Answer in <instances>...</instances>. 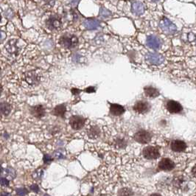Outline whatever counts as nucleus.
<instances>
[{"instance_id": "4", "label": "nucleus", "mask_w": 196, "mask_h": 196, "mask_svg": "<svg viewBox=\"0 0 196 196\" xmlns=\"http://www.w3.org/2000/svg\"><path fill=\"white\" fill-rule=\"evenodd\" d=\"M134 139L136 142L140 144L149 143L152 139V135L149 131L146 130H139L135 133Z\"/></svg>"}, {"instance_id": "11", "label": "nucleus", "mask_w": 196, "mask_h": 196, "mask_svg": "<svg viewBox=\"0 0 196 196\" xmlns=\"http://www.w3.org/2000/svg\"><path fill=\"white\" fill-rule=\"evenodd\" d=\"M166 108L170 114H179L183 111V107L179 102L175 100H169L166 104Z\"/></svg>"}, {"instance_id": "10", "label": "nucleus", "mask_w": 196, "mask_h": 196, "mask_svg": "<svg viewBox=\"0 0 196 196\" xmlns=\"http://www.w3.org/2000/svg\"><path fill=\"white\" fill-rule=\"evenodd\" d=\"M134 111L138 114H146L150 110V105L148 102L140 100L136 102L134 106Z\"/></svg>"}, {"instance_id": "43", "label": "nucleus", "mask_w": 196, "mask_h": 196, "mask_svg": "<svg viewBox=\"0 0 196 196\" xmlns=\"http://www.w3.org/2000/svg\"><path fill=\"white\" fill-rule=\"evenodd\" d=\"M2 20V16H1V13H0V21H1Z\"/></svg>"}, {"instance_id": "13", "label": "nucleus", "mask_w": 196, "mask_h": 196, "mask_svg": "<svg viewBox=\"0 0 196 196\" xmlns=\"http://www.w3.org/2000/svg\"><path fill=\"white\" fill-rule=\"evenodd\" d=\"M175 167V163L168 158H164L159 162V168L164 171H171Z\"/></svg>"}, {"instance_id": "21", "label": "nucleus", "mask_w": 196, "mask_h": 196, "mask_svg": "<svg viewBox=\"0 0 196 196\" xmlns=\"http://www.w3.org/2000/svg\"><path fill=\"white\" fill-rule=\"evenodd\" d=\"M11 106L8 103L1 102L0 103V116H7L11 112Z\"/></svg>"}, {"instance_id": "19", "label": "nucleus", "mask_w": 196, "mask_h": 196, "mask_svg": "<svg viewBox=\"0 0 196 196\" xmlns=\"http://www.w3.org/2000/svg\"><path fill=\"white\" fill-rule=\"evenodd\" d=\"M66 112V106H65V104H60L53 108L52 111V114L56 116H60L61 118H64Z\"/></svg>"}, {"instance_id": "41", "label": "nucleus", "mask_w": 196, "mask_h": 196, "mask_svg": "<svg viewBox=\"0 0 196 196\" xmlns=\"http://www.w3.org/2000/svg\"><path fill=\"white\" fill-rule=\"evenodd\" d=\"M2 171H3V168L2 167L1 164H0V175H1L2 173Z\"/></svg>"}, {"instance_id": "27", "label": "nucleus", "mask_w": 196, "mask_h": 196, "mask_svg": "<svg viewBox=\"0 0 196 196\" xmlns=\"http://www.w3.org/2000/svg\"><path fill=\"white\" fill-rule=\"evenodd\" d=\"M111 15L110 11H108V10L106 8H101L100 10V16H102L103 18H107Z\"/></svg>"}, {"instance_id": "33", "label": "nucleus", "mask_w": 196, "mask_h": 196, "mask_svg": "<svg viewBox=\"0 0 196 196\" xmlns=\"http://www.w3.org/2000/svg\"><path fill=\"white\" fill-rule=\"evenodd\" d=\"M30 189L35 193H39V187L37 185H33L30 186Z\"/></svg>"}, {"instance_id": "44", "label": "nucleus", "mask_w": 196, "mask_h": 196, "mask_svg": "<svg viewBox=\"0 0 196 196\" xmlns=\"http://www.w3.org/2000/svg\"><path fill=\"white\" fill-rule=\"evenodd\" d=\"M44 196H49V195H44Z\"/></svg>"}, {"instance_id": "32", "label": "nucleus", "mask_w": 196, "mask_h": 196, "mask_svg": "<svg viewBox=\"0 0 196 196\" xmlns=\"http://www.w3.org/2000/svg\"><path fill=\"white\" fill-rule=\"evenodd\" d=\"M35 178H36V179H40L43 175V170H37V171L35 172Z\"/></svg>"}, {"instance_id": "1", "label": "nucleus", "mask_w": 196, "mask_h": 196, "mask_svg": "<svg viewBox=\"0 0 196 196\" xmlns=\"http://www.w3.org/2000/svg\"><path fill=\"white\" fill-rule=\"evenodd\" d=\"M78 39L75 35L65 34L61 37L60 43L65 49L75 48L78 45Z\"/></svg>"}, {"instance_id": "20", "label": "nucleus", "mask_w": 196, "mask_h": 196, "mask_svg": "<svg viewBox=\"0 0 196 196\" xmlns=\"http://www.w3.org/2000/svg\"><path fill=\"white\" fill-rule=\"evenodd\" d=\"M131 11L136 16H141L144 12V6L140 2H134L132 3Z\"/></svg>"}, {"instance_id": "26", "label": "nucleus", "mask_w": 196, "mask_h": 196, "mask_svg": "<svg viewBox=\"0 0 196 196\" xmlns=\"http://www.w3.org/2000/svg\"><path fill=\"white\" fill-rule=\"evenodd\" d=\"M16 193L19 196H25L28 193V191L25 188H19L16 189Z\"/></svg>"}, {"instance_id": "6", "label": "nucleus", "mask_w": 196, "mask_h": 196, "mask_svg": "<svg viewBox=\"0 0 196 196\" xmlns=\"http://www.w3.org/2000/svg\"><path fill=\"white\" fill-rule=\"evenodd\" d=\"M160 27L164 33L167 34H173L176 31V26L171 21L164 17L160 22Z\"/></svg>"}, {"instance_id": "34", "label": "nucleus", "mask_w": 196, "mask_h": 196, "mask_svg": "<svg viewBox=\"0 0 196 196\" xmlns=\"http://www.w3.org/2000/svg\"><path fill=\"white\" fill-rule=\"evenodd\" d=\"M55 158L58 159H63V158L64 157V155H63V153H61V152H56V153H55Z\"/></svg>"}, {"instance_id": "38", "label": "nucleus", "mask_w": 196, "mask_h": 196, "mask_svg": "<svg viewBox=\"0 0 196 196\" xmlns=\"http://www.w3.org/2000/svg\"><path fill=\"white\" fill-rule=\"evenodd\" d=\"M192 173H193V175L194 177H195V166H194L193 168V170H192Z\"/></svg>"}, {"instance_id": "15", "label": "nucleus", "mask_w": 196, "mask_h": 196, "mask_svg": "<svg viewBox=\"0 0 196 196\" xmlns=\"http://www.w3.org/2000/svg\"><path fill=\"white\" fill-rule=\"evenodd\" d=\"M30 114L35 118L41 119L45 115V108L42 105H37L30 108Z\"/></svg>"}, {"instance_id": "40", "label": "nucleus", "mask_w": 196, "mask_h": 196, "mask_svg": "<svg viewBox=\"0 0 196 196\" xmlns=\"http://www.w3.org/2000/svg\"><path fill=\"white\" fill-rule=\"evenodd\" d=\"M2 90H3L2 86V85L0 84V96H1V94H2Z\"/></svg>"}, {"instance_id": "42", "label": "nucleus", "mask_w": 196, "mask_h": 196, "mask_svg": "<svg viewBox=\"0 0 196 196\" xmlns=\"http://www.w3.org/2000/svg\"><path fill=\"white\" fill-rule=\"evenodd\" d=\"M1 75H2V69L0 68V78H1Z\"/></svg>"}, {"instance_id": "31", "label": "nucleus", "mask_w": 196, "mask_h": 196, "mask_svg": "<svg viewBox=\"0 0 196 196\" xmlns=\"http://www.w3.org/2000/svg\"><path fill=\"white\" fill-rule=\"evenodd\" d=\"M7 37V34H6L5 32H4L3 30H0V41H2L5 40Z\"/></svg>"}, {"instance_id": "18", "label": "nucleus", "mask_w": 196, "mask_h": 196, "mask_svg": "<svg viewBox=\"0 0 196 196\" xmlns=\"http://www.w3.org/2000/svg\"><path fill=\"white\" fill-rule=\"evenodd\" d=\"M100 21L97 19H89L84 21V26L86 27L87 30H97L100 27Z\"/></svg>"}, {"instance_id": "23", "label": "nucleus", "mask_w": 196, "mask_h": 196, "mask_svg": "<svg viewBox=\"0 0 196 196\" xmlns=\"http://www.w3.org/2000/svg\"><path fill=\"white\" fill-rule=\"evenodd\" d=\"M2 174H3L5 176V178H6L7 179H13L16 177V171L12 167H7L6 170H3Z\"/></svg>"}, {"instance_id": "39", "label": "nucleus", "mask_w": 196, "mask_h": 196, "mask_svg": "<svg viewBox=\"0 0 196 196\" xmlns=\"http://www.w3.org/2000/svg\"><path fill=\"white\" fill-rule=\"evenodd\" d=\"M150 196H162V195L159 193H153V194H151Z\"/></svg>"}, {"instance_id": "17", "label": "nucleus", "mask_w": 196, "mask_h": 196, "mask_svg": "<svg viewBox=\"0 0 196 196\" xmlns=\"http://www.w3.org/2000/svg\"><path fill=\"white\" fill-rule=\"evenodd\" d=\"M144 92L146 96L150 98H157V97H159L160 94L159 91L156 88H155V87H153L152 86H148L144 87Z\"/></svg>"}, {"instance_id": "29", "label": "nucleus", "mask_w": 196, "mask_h": 196, "mask_svg": "<svg viewBox=\"0 0 196 196\" xmlns=\"http://www.w3.org/2000/svg\"><path fill=\"white\" fill-rule=\"evenodd\" d=\"M5 14L6 17H7L8 19H11V18L14 16V13H13V11H12V10L8 9L7 11V12H5Z\"/></svg>"}, {"instance_id": "7", "label": "nucleus", "mask_w": 196, "mask_h": 196, "mask_svg": "<svg viewBox=\"0 0 196 196\" xmlns=\"http://www.w3.org/2000/svg\"><path fill=\"white\" fill-rule=\"evenodd\" d=\"M61 19L58 15H52L46 21L47 27L51 30L59 29L61 27Z\"/></svg>"}, {"instance_id": "22", "label": "nucleus", "mask_w": 196, "mask_h": 196, "mask_svg": "<svg viewBox=\"0 0 196 196\" xmlns=\"http://www.w3.org/2000/svg\"><path fill=\"white\" fill-rule=\"evenodd\" d=\"M100 129L98 126L92 125L87 130V134L91 139H97L100 135Z\"/></svg>"}, {"instance_id": "24", "label": "nucleus", "mask_w": 196, "mask_h": 196, "mask_svg": "<svg viewBox=\"0 0 196 196\" xmlns=\"http://www.w3.org/2000/svg\"><path fill=\"white\" fill-rule=\"evenodd\" d=\"M118 196H134V193L130 188L124 187L120 189L117 194Z\"/></svg>"}, {"instance_id": "25", "label": "nucleus", "mask_w": 196, "mask_h": 196, "mask_svg": "<svg viewBox=\"0 0 196 196\" xmlns=\"http://www.w3.org/2000/svg\"><path fill=\"white\" fill-rule=\"evenodd\" d=\"M115 145L118 148H124L127 146V142L124 139H117L115 141Z\"/></svg>"}, {"instance_id": "5", "label": "nucleus", "mask_w": 196, "mask_h": 196, "mask_svg": "<svg viewBox=\"0 0 196 196\" xmlns=\"http://www.w3.org/2000/svg\"><path fill=\"white\" fill-rule=\"evenodd\" d=\"M69 125L73 130H80L85 125L86 119L80 115H73L69 119Z\"/></svg>"}, {"instance_id": "14", "label": "nucleus", "mask_w": 196, "mask_h": 196, "mask_svg": "<svg viewBox=\"0 0 196 196\" xmlns=\"http://www.w3.org/2000/svg\"><path fill=\"white\" fill-rule=\"evenodd\" d=\"M170 148H171L173 151L176 152V153L183 152L187 148V144L185 143V142L182 141V140L175 139L172 141L171 144H170Z\"/></svg>"}, {"instance_id": "2", "label": "nucleus", "mask_w": 196, "mask_h": 196, "mask_svg": "<svg viewBox=\"0 0 196 196\" xmlns=\"http://www.w3.org/2000/svg\"><path fill=\"white\" fill-rule=\"evenodd\" d=\"M23 78L27 84L34 86L39 85L40 83L41 75L35 70L27 71L24 73Z\"/></svg>"}, {"instance_id": "36", "label": "nucleus", "mask_w": 196, "mask_h": 196, "mask_svg": "<svg viewBox=\"0 0 196 196\" xmlns=\"http://www.w3.org/2000/svg\"><path fill=\"white\" fill-rule=\"evenodd\" d=\"M72 92L73 94H75V95H76L77 94H79V93H80V91L78 90V89H72Z\"/></svg>"}, {"instance_id": "37", "label": "nucleus", "mask_w": 196, "mask_h": 196, "mask_svg": "<svg viewBox=\"0 0 196 196\" xmlns=\"http://www.w3.org/2000/svg\"><path fill=\"white\" fill-rule=\"evenodd\" d=\"M0 196H11V194L4 192V193H2L1 194H0Z\"/></svg>"}, {"instance_id": "9", "label": "nucleus", "mask_w": 196, "mask_h": 196, "mask_svg": "<svg viewBox=\"0 0 196 196\" xmlns=\"http://www.w3.org/2000/svg\"><path fill=\"white\" fill-rule=\"evenodd\" d=\"M5 49L10 55H16L19 52V47L18 46V40L17 39H11L6 43Z\"/></svg>"}, {"instance_id": "3", "label": "nucleus", "mask_w": 196, "mask_h": 196, "mask_svg": "<svg viewBox=\"0 0 196 196\" xmlns=\"http://www.w3.org/2000/svg\"><path fill=\"white\" fill-rule=\"evenodd\" d=\"M142 155L148 160L157 159L160 156L159 149L155 146H148L142 150Z\"/></svg>"}, {"instance_id": "16", "label": "nucleus", "mask_w": 196, "mask_h": 196, "mask_svg": "<svg viewBox=\"0 0 196 196\" xmlns=\"http://www.w3.org/2000/svg\"><path fill=\"white\" fill-rule=\"evenodd\" d=\"M110 113L113 116H120L125 112V108L121 105L116 103H110Z\"/></svg>"}, {"instance_id": "28", "label": "nucleus", "mask_w": 196, "mask_h": 196, "mask_svg": "<svg viewBox=\"0 0 196 196\" xmlns=\"http://www.w3.org/2000/svg\"><path fill=\"white\" fill-rule=\"evenodd\" d=\"M0 185L2 186H5V187H7L9 185V180L5 177H1L0 178Z\"/></svg>"}, {"instance_id": "8", "label": "nucleus", "mask_w": 196, "mask_h": 196, "mask_svg": "<svg viewBox=\"0 0 196 196\" xmlns=\"http://www.w3.org/2000/svg\"><path fill=\"white\" fill-rule=\"evenodd\" d=\"M145 59L148 64L153 65H160L164 61V58L161 55L153 52H148L145 55Z\"/></svg>"}, {"instance_id": "35", "label": "nucleus", "mask_w": 196, "mask_h": 196, "mask_svg": "<svg viewBox=\"0 0 196 196\" xmlns=\"http://www.w3.org/2000/svg\"><path fill=\"white\" fill-rule=\"evenodd\" d=\"M85 91H86L87 93H92L95 92V88H94V87H89V88H87Z\"/></svg>"}, {"instance_id": "12", "label": "nucleus", "mask_w": 196, "mask_h": 196, "mask_svg": "<svg viewBox=\"0 0 196 196\" xmlns=\"http://www.w3.org/2000/svg\"><path fill=\"white\" fill-rule=\"evenodd\" d=\"M146 44L150 48L157 49L161 47L162 42L159 37L156 36L154 35H151L148 36L147 40H146Z\"/></svg>"}, {"instance_id": "30", "label": "nucleus", "mask_w": 196, "mask_h": 196, "mask_svg": "<svg viewBox=\"0 0 196 196\" xmlns=\"http://www.w3.org/2000/svg\"><path fill=\"white\" fill-rule=\"evenodd\" d=\"M52 161V159L51 158V156L49 155H47V154H45L44 156H43V162H44V163L48 164Z\"/></svg>"}]
</instances>
